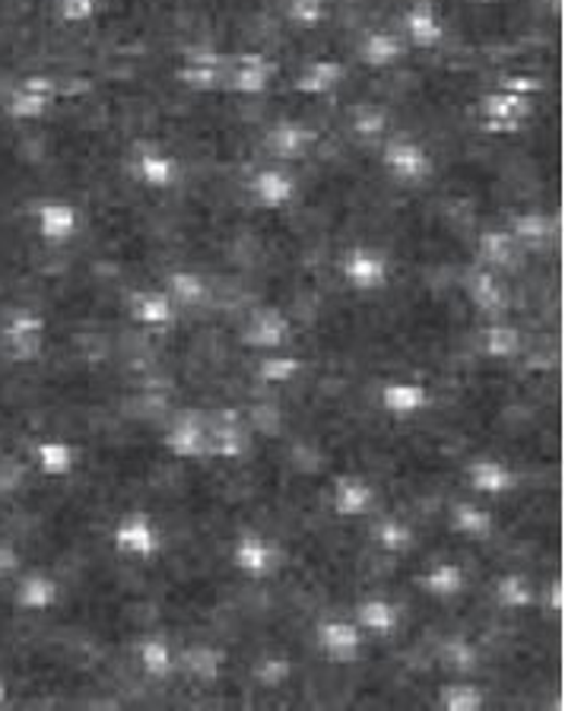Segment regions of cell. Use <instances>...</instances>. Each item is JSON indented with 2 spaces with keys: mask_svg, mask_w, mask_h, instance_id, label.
<instances>
[{
  "mask_svg": "<svg viewBox=\"0 0 565 711\" xmlns=\"http://www.w3.org/2000/svg\"><path fill=\"white\" fill-rule=\"evenodd\" d=\"M340 277L349 290L356 293H378L388 286L391 280V261L384 252L369 248V245H356L349 252H343L340 258Z\"/></svg>",
  "mask_w": 565,
  "mask_h": 711,
  "instance_id": "obj_3",
  "label": "cell"
},
{
  "mask_svg": "<svg viewBox=\"0 0 565 711\" xmlns=\"http://www.w3.org/2000/svg\"><path fill=\"white\" fill-rule=\"evenodd\" d=\"M290 676H293V661H290L286 654H265V658L255 664V679H258L265 689H280Z\"/></svg>",
  "mask_w": 565,
  "mask_h": 711,
  "instance_id": "obj_42",
  "label": "cell"
},
{
  "mask_svg": "<svg viewBox=\"0 0 565 711\" xmlns=\"http://www.w3.org/2000/svg\"><path fill=\"white\" fill-rule=\"evenodd\" d=\"M286 16H290L296 26H302V29H315V26L324 23L328 3H324V0H290Z\"/></svg>",
  "mask_w": 565,
  "mask_h": 711,
  "instance_id": "obj_43",
  "label": "cell"
},
{
  "mask_svg": "<svg viewBox=\"0 0 565 711\" xmlns=\"http://www.w3.org/2000/svg\"><path fill=\"white\" fill-rule=\"evenodd\" d=\"M36 229L41 242L48 245H64L71 242L79 229V217L67 200H45L36 210Z\"/></svg>",
  "mask_w": 565,
  "mask_h": 711,
  "instance_id": "obj_15",
  "label": "cell"
},
{
  "mask_svg": "<svg viewBox=\"0 0 565 711\" xmlns=\"http://www.w3.org/2000/svg\"><path fill=\"white\" fill-rule=\"evenodd\" d=\"M36 467L41 477L48 480H61L67 474H74L76 467V449L64 439H45L36 445Z\"/></svg>",
  "mask_w": 565,
  "mask_h": 711,
  "instance_id": "obj_30",
  "label": "cell"
},
{
  "mask_svg": "<svg viewBox=\"0 0 565 711\" xmlns=\"http://www.w3.org/2000/svg\"><path fill=\"white\" fill-rule=\"evenodd\" d=\"M179 79L188 86V89H197V93H210L220 86L223 79V61L217 51L210 48H194L185 54V68L179 71Z\"/></svg>",
  "mask_w": 565,
  "mask_h": 711,
  "instance_id": "obj_24",
  "label": "cell"
},
{
  "mask_svg": "<svg viewBox=\"0 0 565 711\" xmlns=\"http://www.w3.org/2000/svg\"><path fill=\"white\" fill-rule=\"evenodd\" d=\"M238 340H242V346L258 350V353H280L293 340V321L280 308L265 305V308L251 311Z\"/></svg>",
  "mask_w": 565,
  "mask_h": 711,
  "instance_id": "obj_6",
  "label": "cell"
},
{
  "mask_svg": "<svg viewBox=\"0 0 565 711\" xmlns=\"http://www.w3.org/2000/svg\"><path fill=\"white\" fill-rule=\"evenodd\" d=\"M112 543L118 556H124V560L152 562L162 550V530L147 512H127L114 525Z\"/></svg>",
  "mask_w": 565,
  "mask_h": 711,
  "instance_id": "obj_2",
  "label": "cell"
},
{
  "mask_svg": "<svg viewBox=\"0 0 565 711\" xmlns=\"http://www.w3.org/2000/svg\"><path fill=\"white\" fill-rule=\"evenodd\" d=\"M492 594H495V603H499L502 610H508V613H521V610H530V606H533V588H530V581L521 572L502 575V578L495 581Z\"/></svg>",
  "mask_w": 565,
  "mask_h": 711,
  "instance_id": "obj_35",
  "label": "cell"
},
{
  "mask_svg": "<svg viewBox=\"0 0 565 711\" xmlns=\"http://www.w3.org/2000/svg\"><path fill=\"white\" fill-rule=\"evenodd\" d=\"M315 645H318V651H321L328 661H334V664H356L359 654H363L366 638H363V629H359L353 620H337V616H331V620H321V623H318V629H315Z\"/></svg>",
  "mask_w": 565,
  "mask_h": 711,
  "instance_id": "obj_7",
  "label": "cell"
},
{
  "mask_svg": "<svg viewBox=\"0 0 565 711\" xmlns=\"http://www.w3.org/2000/svg\"><path fill=\"white\" fill-rule=\"evenodd\" d=\"M127 311L140 328H150V331L175 324V302L169 299L165 290H137L127 299Z\"/></svg>",
  "mask_w": 565,
  "mask_h": 711,
  "instance_id": "obj_17",
  "label": "cell"
},
{
  "mask_svg": "<svg viewBox=\"0 0 565 711\" xmlns=\"http://www.w3.org/2000/svg\"><path fill=\"white\" fill-rule=\"evenodd\" d=\"M165 293L182 308H200L210 302V283L194 270H175L165 277Z\"/></svg>",
  "mask_w": 565,
  "mask_h": 711,
  "instance_id": "obj_32",
  "label": "cell"
},
{
  "mask_svg": "<svg viewBox=\"0 0 565 711\" xmlns=\"http://www.w3.org/2000/svg\"><path fill=\"white\" fill-rule=\"evenodd\" d=\"M58 7L67 23H89L96 16V0H61Z\"/></svg>",
  "mask_w": 565,
  "mask_h": 711,
  "instance_id": "obj_45",
  "label": "cell"
},
{
  "mask_svg": "<svg viewBox=\"0 0 565 711\" xmlns=\"http://www.w3.org/2000/svg\"><path fill=\"white\" fill-rule=\"evenodd\" d=\"M280 560H283L280 547H277L270 537L258 534V530H245V534H238L235 543H232V565H235L245 578H255V581L270 578V575L280 568Z\"/></svg>",
  "mask_w": 565,
  "mask_h": 711,
  "instance_id": "obj_4",
  "label": "cell"
},
{
  "mask_svg": "<svg viewBox=\"0 0 565 711\" xmlns=\"http://www.w3.org/2000/svg\"><path fill=\"white\" fill-rule=\"evenodd\" d=\"M372 540H376L378 550L388 553V556H407L416 547L414 527L401 522V518H381L372 527Z\"/></svg>",
  "mask_w": 565,
  "mask_h": 711,
  "instance_id": "obj_34",
  "label": "cell"
},
{
  "mask_svg": "<svg viewBox=\"0 0 565 711\" xmlns=\"http://www.w3.org/2000/svg\"><path fill=\"white\" fill-rule=\"evenodd\" d=\"M277 74L273 61H267L265 54H242L235 71L229 76V86L242 96H261L270 79Z\"/></svg>",
  "mask_w": 565,
  "mask_h": 711,
  "instance_id": "obj_27",
  "label": "cell"
},
{
  "mask_svg": "<svg viewBox=\"0 0 565 711\" xmlns=\"http://www.w3.org/2000/svg\"><path fill=\"white\" fill-rule=\"evenodd\" d=\"M464 293L474 308H480L490 318H502L508 311V290L490 267H474L464 277Z\"/></svg>",
  "mask_w": 565,
  "mask_h": 711,
  "instance_id": "obj_10",
  "label": "cell"
},
{
  "mask_svg": "<svg viewBox=\"0 0 565 711\" xmlns=\"http://www.w3.org/2000/svg\"><path fill=\"white\" fill-rule=\"evenodd\" d=\"M416 585H419L429 598L454 600L467 591V572H464L457 562H432V565L416 578Z\"/></svg>",
  "mask_w": 565,
  "mask_h": 711,
  "instance_id": "obj_21",
  "label": "cell"
},
{
  "mask_svg": "<svg viewBox=\"0 0 565 711\" xmlns=\"http://www.w3.org/2000/svg\"><path fill=\"white\" fill-rule=\"evenodd\" d=\"M20 565H23L20 550H16L10 540H0V578H3V575H16Z\"/></svg>",
  "mask_w": 565,
  "mask_h": 711,
  "instance_id": "obj_47",
  "label": "cell"
},
{
  "mask_svg": "<svg viewBox=\"0 0 565 711\" xmlns=\"http://www.w3.org/2000/svg\"><path fill=\"white\" fill-rule=\"evenodd\" d=\"M346 76V68L340 61H315L305 74L296 79V93L305 96H324L331 89H337Z\"/></svg>",
  "mask_w": 565,
  "mask_h": 711,
  "instance_id": "obj_36",
  "label": "cell"
},
{
  "mask_svg": "<svg viewBox=\"0 0 565 711\" xmlns=\"http://www.w3.org/2000/svg\"><path fill=\"white\" fill-rule=\"evenodd\" d=\"M378 401H381V410L394 416V419H414V416L432 407L429 388L419 384V381H404V378L384 381L381 391H378Z\"/></svg>",
  "mask_w": 565,
  "mask_h": 711,
  "instance_id": "obj_9",
  "label": "cell"
},
{
  "mask_svg": "<svg viewBox=\"0 0 565 711\" xmlns=\"http://www.w3.org/2000/svg\"><path fill=\"white\" fill-rule=\"evenodd\" d=\"M546 610H550V613H556V616H560V613L565 610L563 578H553V581L546 585Z\"/></svg>",
  "mask_w": 565,
  "mask_h": 711,
  "instance_id": "obj_49",
  "label": "cell"
},
{
  "mask_svg": "<svg viewBox=\"0 0 565 711\" xmlns=\"http://www.w3.org/2000/svg\"><path fill=\"white\" fill-rule=\"evenodd\" d=\"M359 58L366 68H376V71L391 68L404 58V38L397 33H388V29H372L359 45Z\"/></svg>",
  "mask_w": 565,
  "mask_h": 711,
  "instance_id": "obj_29",
  "label": "cell"
},
{
  "mask_svg": "<svg viewBox=\"0 0 565 711\" xmlns=\"http://www.w3.org/2000/svg\"><path fill=\"white\" fill-rule=\"evenodd\" d=\"M61 600V588L51 575L45 572H29L16 581V591H13V603L26 613H48L54 610Z\"/></svg>",
  "mask_w": 565,
  "mask_h": 711,
  "instance_id": "obj_19",
  "label": "cell"
},
{
  "mask_svg": "<svg viewBox=\"0 0 565 711\" xmlns=\"http://www.w3.org/2000/svg\"><path fill=\"white\" fill-rule=\"evenodd\" d=\"M248 194L255 197V204L261 210H283L286 204H293L296 197V179L286 169H261L251 182H248Z\"/></svg>",
  "mask_w": 565,
  "mask_h": 711,
  "instance_id": "obj_13",
  "label": "cell"
},
{
  "mask_svg": "<svg viewBox=\"0 0 565 711\" xmlns=\"http://www.w3.org/2000/svg\"><path fill=\"white\" fill-rule=\"evenodd\" d=\"M467 483L480 495H508L518 489V474L499 457H477L467 464Z\"/></svg>",
  "mask_w": 565,
  "mask_h": 711,
  "instance_id": "obj_14",
  "label": "cell"
},
{
  "mask_svg": "<svg viewBox=\"0 0 565 711\" xmlns=\"http://www.w3.org/2000/svg\"><path fill=\"white\" fill-rule=\"evenodd\" d=\"M134 175H137L140 185L150 187V191H169L179 182L182 169L169 152L147 147V150L137 152V159H134Z\"/></svg>",
  "mask_w": 565,
  "mask_h": 711,
  "instance_id": "obj_20",
  "label": "cell"
},
{
  "mask_svg": "<svg viewBox=\"0 0 565 711\" xmlns=\"http://www.w3.org/2000/svg\"><path fill=\"white\" fill-rule=\"evenodd\" d=\"M54 83L48 76H29L26 86L10 99V114L13 118H41L51 106Z\"/></svg>",
  "mask_w": 565,
  "mask_h": 711,
  "instance_id": "obj_31",
  "label": "cell"
},
{
  "mask_svg": "<svg viewBox=\"0 0 565 711\" xmlns=\"http://www.w3.org/2000/svg\"><path fill=\"white\" fill-rule=\"evenodd\" d=\"M404 33L414 48H435L445 38V23L432 0H414L404 16Z\"/></svg>",
  "mask_w": 565,
  "mask_h": 711,
  "instance_id": "obj_18",
  "label": "cell"
},
{
  "mask_svg": "<svg viewBox=\"0 0 565 711\" xmlns=\"http://www.w3.org/2000/svg\"><path fill=\"white\" fill-rule=\"evenodd\" d=\"M480 258L490 270H512L518 267V238L505 229H490L480 235Z\"/></svg>",
  "mask_w": 565,
  "mask_h": 711,
  "instance_id": "obj_33",
  "label": "cell"
},
{
  "mask_svg": "<svg viewBox=\"0 0 565 711\" xmlns=\"http://www.w3.org/2000/svg\"><path fill=\"white\" fill-rule=\"evenodd\" d=\"M439 706L445 711H480L487 706V696L477 683H449L439 692Z\"/></svg>",
  "mask_w": 565,
  "mask_h": 711,
  "instance_id": "obj_39",
  "label": "cell"
},
{
  "mask_svg": "<svg viewBox=\"0 0 565 711\" xmlns=\"http://www.w3.org/2000/svg\"><path fill=\"white\" fill-rule=\"evenodd\" d=\"M162 445L169 454L182 461H204L207 457V422L194 413H182L162 436Z\"/></svg>",
  "mask_w": 565,
  "mask_h": 711,
  "instance_id": "obj_12",
  "label": "cell"
},
{
  "mask_svg": "<svg viewBox=\"0 0 565 711\" xmlns=\"http://www.w3.org/2000/svg\"><path fill=\"white\" fill-rule=\"evenodd\" d=\"M376 487L366 477L340 474L331 489V505L337 518H363L376 508Z\"/></svg>",
  "mask_w": 565,
  "mask_h": 711,
  "instance_id": "obj_11",
  "label": "cell"
},
{
  "mask_svg": "<svg viewBox=\"0 0 565 711\" xmlns=\"http://www.w3.org/2000/svg\"><path fill=\"white\" fill-rule=\"evenodd\" d=\"M179 667H182L194 683L213 686V683H220V676H223V667H226V651H223L220 645H210V641L188 645V648L179 654Z\"/></svg>",
  "mask_w": 565,
  "mask_h": 711,
  "instance_id": "obj_16",
  "label": "cell"
},
{
  "mask_svg": "<svg viewBox=\"0 0 565 711\" xmlns=\"http://www.w3.org/2000/svg\"><path fill=\"white\" fill-rule=\"evenodd\" d=\"M381 166L397 185H422L432 175V156L416 140H404V137H394L384 144Z\"/></svg>",
  "mask_w": 565,
  "mask_h": 711,
  "instance_id": "obj_5",
  "label": "cell"
},
{
  "mask_svg": "<svg viewBox=\"0 0 565 711\" xmlns=\"http://www.w3.org/2000/svg\"><path fill=\"white\" fill-rule=\"evenodd\" d=\"M45 334H48L45 315H38V311H16L3 324V331H0V346H3L10 363L33 366L45 353Z\"/></svg>",
  "mask_w": 565,
  "mask_h": 711,
  "instance_id": "obj_1",
  "label": "cell"
},
{
  "mask_svg": "<svg viewBox=\"0 0 565 711\" xmlns=\"http://www.w3.org/2000/svg\"><path fill=\"white\" fill-rule=\"evenodd\" d=\"M483 353L490 359H515L521 353V331L505 321H492L483 331Z\"/></svg>",
  "mask_w": 565,
  "mask_h": 711,
  "instance_id": "obj_37",
  "label": "cell"
},
{
  "mask_svg": "<svg viewBox=\"0 0 565 711\" xmlns=\"http://www.w3.org/2000/svg\"><path fill=\"white\" fill-rule=\"evenodd\" d=\"M245 451H248V436L232 416H220V419L207 422V457L238 461V457H245Z\"/></svg>",
  "mask_w": 565,
  "mask_h": 711,
  "instance_id": "obj_23",
  "label": "cell"
},
{
  "mask_svg": "<svg viewBox=\"0 0 565 711\" xmlns=\"http://www.w3.org/2000/svg\"><path fill=\"white\" fill-rule=\"evenodd\" d=\"M302 359L296 356H280V353H270L267 359L258 363V378L265 381V384H290V381H296L302 375Z\"/></svg>",
  "mask_w": 565,
  "mask_h": 711,
  "instance_id": "obj_40",
  "label": "cell"
},
{
  "mask_svg": "<svg viewBox=\"0 0 565 711\" xmlns=\"http://www.w3.org/2000/svg\"><path fill=\"white\" fill-rule=\"evenodd\" d=\"M502 89L518 93V96H530V93L540 89V79H533V76H505V79H502Z\"/></svg>",
  "mask_w": 565,
  "mask_h": 711,
  "instance_id": "obj_48",
  "label": "cell"
},
{
  "mask_svg": "<svg viewBox=\"0 0 565 711\" xmlns=\"http://www.w3.org/2000/svg\"><path fill=\"white\" fill-rule=\"evenodd\" d=\"M449 527L454 534L474 540V543H487L495 530V518L490 508L477 505V502H454L452 515H449Z\"/></svg>",
  "mask_w": 565,
  "mask_h": 711,
  "instance_id": "obj_26",
  "label": "cell"
},
{
  "mask_svg": "<svg viewBox=\"0 0 565 711\" xmlns=\"http://www.w3.org/2000/svg\"><path fill=\"white\" fill-rule=\"evenodd\" d=\"M7 692H10V689H7V683H3V679H0V709H3V706H7Z\"/></svg>",
  "mask_w": 565,
  "mask_h": 711,
  "instance_id": "obj_50",
  "label": "cell"
},
{
  "mask_svg": "<svg viewBox=\"0 0 565 711\" xmlns=\"http://www.w3.org/2000/svg\"><path fill=\"white\" fill-rule=\"evenodd\" d=\"M23 480H26V467L16 457H0V495L23 489Z\"/></svg>",
  "mask_w": 565,
  "mask_h": 711,
  "instance_id": "obj_44",
  "label": "cell"
},
{
  "mask_svg": "<svg viewBox=\"0 0 565 711\" xmlns=\"http://www.w3.org/2000/svg\"><path fill=\"white\" fill-rule=\"evenodd\" d=\"M521 245H530V248H540L546 245L553 235H556V223L546 217V213H521L515 217V223L508 229Z\"/></svg>",
  "mask_w": 565,
  "mask_h": 711,
  "instance_id": "obj_38",
  "label": "cell"
},
{
  "mask_svg": "<svg viewBox=\"0 0 565 711\" xmlns=\"http://www.w3.org/2000/svg\"><path fill=\"white\" fill-rule=\"evenodd\" d=\"M353 623L369 633V636H394L401 629V606L391 603L388 598H366L356 603V616Z\"/></svg>",
  "mask_w": 565,
  "mask_h": 711,
  "instance_id": "obj_22",
  "label": "cell"
},
{
  "mask_svg": "<svg viewBox=\"0 0 565 711\" xmlns=\"http://www.w3.org/2000/svg\"><path fill=\"white\" fill-rule=\"evenodd\" d=\"M137 664L150 679H169L179 667V658L165 636H144L137 641Z\"/></svg>",
  "mask_w": 565,
  "mask_h": 711,
  "instance_id": "obj_28",
  "label": "cell"
},
{
  "mask_svg": "<svg viewBox=\"0 0 565 711\" xmlns=\"http://www.w3.org/2000/svg\"><path fill=\"white\" fill-rule=\"evenodd\" d=\"M530 99L508 93V89H495L490 96H483L480 112H483V124L490 134H518L525 118L530 114Z\"/></svg>",
  "mask_w": 565,
  "mask_h": 711,
  "instance_id": "obj_8",
  "label": "cell"
},
{
  "mask_svg": "<svg viewBox=\"0 0 565 711\" xmlns=\"http://www.w3.org/2000/svg\"><path fill=\"white\" fill-rule=\"evenodd\" d=\"M315 144V131L305 127L302 121H277L267 134L265 147L280 159H299L308 152V147Z\"/></svg>",
  "mask_w": 565,
  "mask_h": 711,
  "instance_id": "obj_25",
  "label": "cell"
},
{
  "mask_svg": "<svg viewBox=\"0 0 565 711\" xmlns=\"http://www.w3.org/2000/svg\"><path fill=\"white\" fill-rule=\"evenodd\" d=\"M439 658H442L445 667L460 671V674H470V671L477 667V648H474L464 636L445 638L442 648H439Z\"/></svg>",
  "mask_w": 565,
  "mask_h": 711,
  "instance_id": "obj_41",
  "label": "cell"
},
{
  "mask_svg": "<svg viewBox=\"0 0 565 711\" xmlns=\"http://www.w3.org/2000/svg\"><path fill=\"white\" fill-rule=\"evenodd\" d=\"M356 131H359V137H366V140H372L378 134H384V114L378 112H363L356 118Z\"/></svg>",
  "mask_w": 565,
  "mask_h": 711,
  "instance_id": "obj_46",
  "label": "cell"
}]
</instances>
